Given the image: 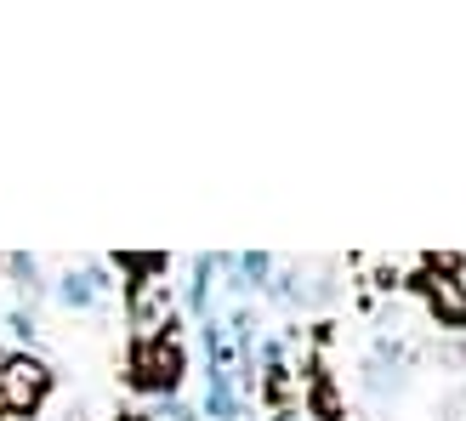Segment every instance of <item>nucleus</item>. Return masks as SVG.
Wrapping results in <instances>:
<instances>
[{
    "mask_svg": "<svg viewBox=\"0 0 466 421\" xmlns=\"http://www.w3.org/2000/svg\"><path fill=\"white\" fill-rule=\"evenodd\" d=\"M415 296L427 302L432 324H444V331H466V279L455 273V256L427 262L421 273H415Z\"/></svg>",
    "mask_w": 466,
    "mask_h": 421,
    "instance_id": "nucleus-3",
    "label": "nucleus"
},
{
    "mask_svg": "<svg viewBox=\"0 0 466 421\" xmlns=\"http://www.w3.org/2000/svg\"><path fill=\"white\" fill-rule=\"evenodd\" d=\"M52 393V365L35 354H6L0 359V410L6 416H35Z\"/></svg>",
    "mask_w": 466,
    "mask_h": 421,
    "instance_id": "nucleus-2",
    "label": "nucleus"
},
{
    "mask_svg": "<svg viewBox=\"0 0 466 421\" xmlns=\"http://www.w3.org/2000/svg\"><path fill=\"white\" fill-rule=\"evenodd\" d=\"M182 370H188V354H182V342L154 331L131 347V382L143 393H159V399H171V393L182 387Z\"/></svg>",
    "mask_w": 466,
    "mask_h": 421,
    "instance_id": "nucleus-1",
    "label": "nucleus"
},
{
    "mask_svg": "<svg viewBox=\"0 0 466 421\" xmlns=\"http://www.w3.org/2000/svg\"><path fill=\"white\" fill-rule=\"evenodd\" d=\"M0 273H6V256H0Z\"/></svg>",
    "mask_w": 466,
    "mask_h": 421,
    "instance_id": "nucleus-6",
    "label": "nucleus"
},
{
    "mask_svg": "<svg viewBox=\"0 0 466 421\" xmlns=\"http://www.w3.org/2000/svg\"><path fill=\"white\" fill-rule=\"evenodd\" d=\"M97 291H103L97 273H63V285H57L63 308H91V302H97Z\"/></svg>",
    "mask_w": 466,
    "mask_h": 421,
    "instance_id": "nucleus-4",
    "label": "nucleus"
},
{
    "mask_svg": "<svg viewBox=\"0 0 466 421\" xmlns=\"http://www.w3.org/2000/svg\"><path fill=\"white\" fill-rule=\"evenodd\" d=\"M233 387H228V370H211V393H205V416L211 421H233Z\"/></svg>",
    "mask_w": 466,
    "mask_h": 421,
    "instance_id": "nucleus-5",
    "label": "nucleus"
}]
</instances>
